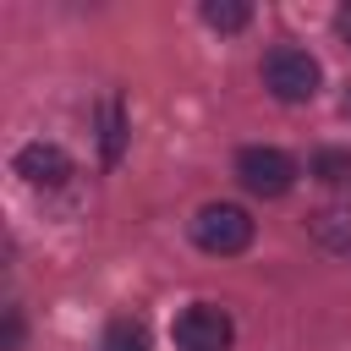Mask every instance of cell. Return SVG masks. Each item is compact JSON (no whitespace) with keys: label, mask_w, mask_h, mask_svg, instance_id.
<instances>
[{"label":"cell","mask_w":351,"mask_h":351,"mask_svg":"<svg viewBox=\"0 0 351 351\" xmlns=\"http://www.w3.org/2000/svg\"><path fill=\"white\" fill-rule=\"evenodd\" d=\"M16 176H22L27 186H38V192H55V186L71 181V159H66V148H55V143H27V148L16 154Z\"/></svg>","instance_id":"5"},{"label":"cell","mask_w":351,"mask_h":351,"mask_svg":"<svg viewBox=\"0 0 351 351\" xmlns=\"http://www.w3.org/2000/svg\"><path fill=\"white\" fill-rule=\"evenodd\" d=\"M236 181H241L252 197H285V192L296 186V159H291L285 148L252 143V148L236 154Z\"/></svg>","instance_id":"3"},{"label":"cell","mask_w":351,"mask_h":351,"mask_svg":"<svg viewBox=\"0 0 351 351\" xmlns=\"http://www.w3.org/2000/svg\"><path fill=\"white\" fill-rule=\"evenodd\" d=\"M335 38L351 49V5H340V11H335Z\"/></svg>","instance_id":"11"},{"label":"cell","mask_w":351,"mask_h":351,"mask_svg":"<svg viewBox=\"0 0 351 351\" xmlns=\"http://www.w3.org/2000/svg\"><path fill=\"white\" fill-rule=\"evenodd\" d=\"M99 351H148V329H143L137 318H115V324L104 329Z\"/></svg>","instance_id":"10"},{"label":"cell","mask_w":351,"mask_h":351,"mask_svg":"<svg viewBox=\"0 0 351 351\" xmlns=\"http://www.w3.org/2000/svg\"><path fill=\"white\" fill-rule=\"evenodd\" d=\"M230 340H236V324L214 302H192L176 318V346L181 351H230Z\"/></svg>","instance_id":"4"},{"label":"cell","mask_w":351,"mask_h":351,"mask_svg":"<svg viewBox=\"0 0 351 351\" xmlns=\"http://www.w3.org/2000/svg\"><path fill=\"white\" fill-rule=\"evenodd\" d=\"M313 176L324 186H351V148H318L313 154Z\"/></svg>","instance_id":"9"},{"label":"cell","mask_w":351,"mask_h":351,"mask_svg":"<svg viewBox=\"0 0 351 351\" xmlns=\"http://www.w3.org/2000/svg\"><path fill=\"white\" fill-rule=\"evenodd\" d=\"M121 143H126V115H121V99L110 93L99 104V148H104V165L121 159Z\"/></svg>","instance_id":"6"},{"label":"cell","mask_w":351,"mask_h":351,"mask_svg":"<svg viewBox=\"0 0 351 351\" xmlns=\"http://www.w3.org/2000/svg\"><path fill=\"white\" fill-rule=\"evenodd\" d=\"M307 230H313L324 247L351 252V214H340V208H318V214H307Z\"/></svg>","instance_id":"7"},{"label":"cell","mask_w":351,"mask_h":351,"mask_svg":"<svg viewBox=\"0 0 351 351\" xmlns=\"http://www.w3.org/2000/svg\"><path fill=\"white\" fill-rule=\"evenodd\" d=\"M203 22L219 27V33H241L252 22V5L247 0H203Z\"/></svg>","instance_id":"8"},{"label":"cell","mask_w":351,"mask_h":351,"mask_svg":"<svg viewBox=\"0 0 351 351\" xmlns=\"http://www.w3.org/2000/svg\"><path fill=\"white\" fill-rule=\"evenodd\" d=\"M192 241L214 258H236L252 247V214L241 203H203L192 214Z\"/></svg>","instance_id":"2"},{"label":"cell","mask_w":351,"mask_h":351,"mask_svg":"<svg viewBox=\"0 0 351 351\" xmlns=\"http://www.w3.org/2000/svg\"><path fill=\"white\" fill-rule=\"evenodd\" d=\"M318 82H324V66H318L307 49L274 44V49L263 55V88H269L280 104H307V99L318 93Z\"/></svg>","instance_id":"1"}]
</instances>
